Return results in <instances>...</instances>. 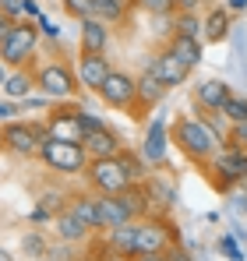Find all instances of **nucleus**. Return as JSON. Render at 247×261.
Returning a JSON list of instances; mask_svg holds the SVG:
<instances>
[{
  "mask_svg": "<svg viewBox=\"0 0 247 261\" xmlns=\"http://www.w3.org/2000/svg\"><path fill=\"white\" fill-rule=\"evenodd\" d=\"M169 141L177 145V152L198 166H205L208 159L215 155V148L223 145V134L208 124L205 117H194V113H180L173 124H169Z\"/></svg>",
  "mask_w": 247,
  "mask_h": 261,
  "instance_id": "nucleus-1",
  "label": "nucleus"
},
{
  "mask_svg": "<svg viewBox=\"0 0 247 261\" xmlns=\"http://www.w3.org/2000/svg\"><path fill=\"white\" fill-rule=\"evenodd\" d=\"M205 173L212 180V187L223 191V194L233 191V187H240L247 180V148H237V145L223 141L215 148V155L205 163Z\"/></svg>",
  "mask_w": 247,
  "mask_h": 261,
  "instance_id": "nucleus-2",
  "label": "nucleus"
},
{
  "mask_svg": "<svg viewBox=\"0 0 247 261\" xmlns=\"http://www.w3.org/2000/svg\"><path fill=\"white\" fill-rule=\"evenodd\" d=\"M32 74H36V88L53 102H75L82 95V82L75 74V64H67V60H50V64L36 67Z\"/></svg>",
  "mask_w": 247,
  "mask_h": 261,
  "instance_id": "nucleus-3",
  "label": "nucleus"
},
{
  "mask_svg": "<svg viewBox=\"0 0 247 261\" xmlns=\"http://www.w3.org/2000/svg\"><path fill=\"white\" fill-rule=\"evenodd\" d=\"M39 163L57 176H85L88 170V152L82 141H60V138H46L39 148Z\"/></svg>",
  "mask_w": 247,
  "mask_h": 261,
  "instance_id": "nucleus-4",
  "label": "nucleus"
},
{
  "mask_svg": "<svg viewBox=\"0 0 247 261\" xmlns=\"http://www.w3.org/2000/svg\"><path fill=\"white\" fill-rule=\"evenodd\" d=\"M39 39H42V32H39V25H36L32 18L14 21L11 32H7V39L0 43V64H7L11 71L29 67L32 57H36V49H39Z\"/></svg>",
  "mask_w": 247,
  "mask_h": 261,
  "instance_id": "nucleus-5",
  "label": "nucleus"
},
{
  "mask_svg": "<svg viewBox=\"0 0 247 261\" xmlns=\"http://www.w3.org/2000/svg\"><path fill=\"white\" fill-rule=\"evenodd\" d=\"M180 244V229L169 216H145L138 219V233H134V254H166Z\"/></svg>",
  "mask_w": 247,
  "mask_h": 261,
  "instance_id": "nucleus-6",
  "label": "nucleus"
},
{
  "mask_svg": "<svg viewBox=\"0 0 247 261\" xmlns=\"http://www.w3.org/2000/svg\"><path fill=\"white\" fill-rule=\"evenodd\" d=\"M50 138L46 130V120H7L4 124V152L18 155V159H39V148L42 141Z\"/></svg>",
  "mask_w": 247,
  "mask_h": 261,
  "instance_id": "nucleus-7",
  "label": "nucleus"
},
{
  "mask_svg": "<svg viewBox=\"0 0 247 261\" xmlns=\"http://www.w3.org/2000/svg\"><path fill=\"white\" fill-rule=\"evenodd\" d=\"M85 184L95 191V194H124L127 187H134V180L127 173L120 155H110V159H88V170H85Z\"/></svg>",
  "mask_w": 247,
  "mask_h": 261,
  "instance_id": "nucleus-8",
  "label": "nucleus"
},
{
  "mask_svg": "<svg viewBox=\"0 0 247 261\" xmlns=\"http://www.w3.org/2000/svg\"><path fill=\"white\" fill-rule=\"evenodd\" d=\"M169 120H166L163 113H152L149 117V124H145V138H141V155H145V163L152 166V170H163L166 166V155H169Z\"/></svg>",
  "mask_w": 247,
  "mask_h": 261,
  "instance_id": "nucleus-9",
  "label": "nucleus"
},
{
  "mask_svg": "<svg viewBox=\"0 0 247 261\" xmlns=\"http://www.w3.org/2000/svg\"><path fill=\"white\" fill-rule=\"evenodd\" d=\"M95 95L103 99V106H110V110H117V113H131L134 95H138V78L127 74V71H120V67H113L110 78L103 82V88H99Z\"/></svg>",
  "mask_w": 247,
  "mask_h": 261,
  "instance_id": "nucleus-10",
  "label": "nucleus"
},
{
  "mask_svg": "<svg viewBox=\"0 0 247 261\" xmlns=\"http://www.w3.org/2000/svg\"><path fill=\"white\" fill-rule=\"evenodd\" d=\"M46 130H50V138H60V141H85V127L78 124V106L57 102L46 117Z\"/></svg>",
  "mask_w": 247,
  "mask_h": 261,
  "instance_id": "nucleus-11",
  "label": "nucleus"
},
{
  "mask_svg": "<svg viewBox=\"0 0 247 261\" xmlns=\"http://www.w3.org/2000/svg\"><path fill=\"white\" fill-rule=\"evenodd\" d=\"M166 95H169V88L152 74V71H145V74H138V95H134V106H131V117L134 120H145V113H152L159 102H163Z\"/></svg>",
  "mask_w": 247,
  "mask_h": 261,
  "instance_id": "nucleus-12",
  "label": "nucleus"
},
{
  "mask_svg": "<svg viewBox=\"0 0 247 261\" xmlns=\"http://www.w3.org/2000/svg\"><path fill=\"white\" fill-rule=\"evenodd\" d=\"M95 208H99V233L124 226V222H138L134 208L127 205L124 194H95Z\"/></svg>",
  "mask_w": 247,
  "mask_h": 261,
  "instance_id": "nucleus-13",
  "label": "nucleus"
},
{
  "mask_svg": "<svg viewBox=\"0 0 247 261\" xmlns=\"http://www.w3.org/2000/svg\"><path fill=\"white\" fill-rule=\"evenodd\" d=\"M110 71H113V67H110L106 53H82L78 64H75V74H78L82 88H88V92H99L103 82L110 78Z\"/></svg>",
  "mask_w": 247,
  "mask_h": 261,
  "instance_id": "nucleus-14",
  "label": "nucleus"
},
{
  "mask_svg": "<svg viewBox=\"0 0 247 261\" xmlns=\"http://www.w3.org/2000/svg\"><path fill=\"white\" fill-rule=\"evenodd\" d=\"M145 71H152V74H156L166 88L187 85V78H191V71H187V67H184V64H180V60H177L166 46L156 53V57H152V60H149V67H145Z\"/></svg>",
  "mask_w": 247,
  "mask_h": 261,
  "instance_id": "nucleus-15",
  "label": "nucleus"
},
{
  "mask_svg": "<svg viewBox=\"0 0 247 261\" xmlns=\"http://www.w3.org/2000/svg\"><path fill=\"white\" fill-rule=\"evenodd\" d=\"M82 145H85V152H88V159H110V155H120L124 152V138L113 127H106V124L99 130H88Z\"/></svg>",
  "mask_w": 247,
  "mask_h": 261,
  "instance_id": "nucleus-16",
  "label": "nucleus"
},
{
  "mask_svg": "<svg viewBox=\"0 0 247 261\" xmlns=\"http://www.w3.org/2000/svg\"><path fill=\"white\" fill-rule=\"evenodd\" d=\"M230 95H233V88H230V82H223V78H205V82L194 85V102L205 113H223V106H226Z\"/></svg>",
  "mask_w": 247,
  "mask_h": 261,
  "instance_id": "nucleus-17",
  "label": "nucleus"
},
{
  "mask_svg": "<svg viewBox=\"0 0 247 261\" xmlns=\"http://www.w3.org/2000/svg\"><path fill=\"white\" fill-rule=\"evenodd\" d=\"M166 49H169L187 71L202 67V60H205V39H198V36H169V39H166Z\"/></svg>",
  "mask_w": 247,
  "mask_h": 261,
  "instance_id": "nucleus-18",
  "label": "nucleus"
},
{
  "mask_svg": "<svg viewBox=\"0 0 247 261\" xmlns=\"http://www.w3.org/2000/svg\"><path fill=\"white\" fill-rule=\"evenodd\" d=\"M53 233L60 237V244H85V240H92V237H95V229H92V226H85L71 208H64V212H57V216H53Z\"/></svg>",
  "mask_w": 247,
  "mask_h": 261,
  "instance_id": "nucleus-19",
  "label": "nucleus"
},
{
  "mask_svg": "<svg viewBox=\"0 0 247 261\" xmlns=\"http://www.w3.org/2000/svg\"><path fill=\"white\" fill-rule=\"evenodd\" d=\"M233 32V14L219 4V7H208L205 18H202V39L205 43H226Z\"/></svg>",
  "mask_w": 247,
  "mask_h": 261,
  "instance_id": "nucleus-20",
  "label": "nucleus"
},
{
  "mask_svg": "<svg viewBox=\"0 0 247 261\" xmlns=\"http://www.w3.org/2000/svg\"><path fill=\"white\" fill-rule=\"evenodd\" d=\"M134 233H138V222H124L113 229H103V244L110 254H120V258H134Z\"/></svg>",
  "mask_w": 247,
  "mask_h": 261,
  "instance_id": "nucleus-21",
  "label": "nucleus"
},
{
  "mask_svg": "<svg viewBox=\"0 0 247 261\" xmlns=\"http://www.w3.org/2000/svg\"><path fill=\"white\" fill-rule=\"evenodd\" d=\"M78 43H82V53H106L110 46V25L99 21V18H88V21H78Z\"/></svg>",
  "mask_w": 247,
  "mask_h": 261,
  "instance_id": "nucleus-22",
  "label": "nucleus"
},
{
  "mask_svg": "<svg viewBox=\"0 0 247 261\" xmlns=\"http://www.w3.org/2000/svg\"><path fill=\"white\" fill-rule=\"evenodd\" d=\"M134 0H92V18L106 21V25H127Z\"/></svg>",
  "mask_w": 247,
  "mask_h": 261,
  "instance_id": "nucleus-23",
  "label": "nucleus"
},
{
  "mask_svg": "<svg viewBox=\"0 0 247 261\" xmlns=\"http://www.w3.org/2000/svg\"><path fill=\"white\" fill-rule=\"evenodd\" d=\"M67 208H71L75 216L82 219L85 226H92V229L99 233V208H95V191H78V194H71Z\"/></svg>",
  "mask_w": 247,
  "mask_h": 261,
  "instance_id": "nucleus-24",
  "label": "nucleus"
},
{
  "mask_svg": "<svg viewBox=\"0 0 247 261\" xmlns=\"http://www.w3.org/2000/svg\"><path fill=\"white\" fill-rule=\"evenodd\" d=\"M32 88H36V74H32L29 67H18V71L7 74V82H4V95L14 99V102H21L25 95H32Z\"/></svg>",
  "mask_w": 247,
  "mask_h": 261,
  "instance_id": "nucleus-25",
  "label": "nucleus"
},
{
  "mask_svg": "<svg viewBox=\"0 0 247 261\" xmlns=\"http://www.w3.org/2000/svg\"><path fill=\"white\" fill-rule=\"evenodd\" d=\"M169 29H173V36H198L202 39V18H198V11H173L169 14Z\"/></svg>",
  "mask_w": 247,
  "mask_h": 261,
  "instance_id": "nucleus-26",
  "label": "nucleus"
},
{
  "mask_svg": "<svg viewBox=\"0 0 247 261\" xmlns=\"http://www.w3.org/2000/svg\"><path fill=\"white\" fill-rule=\"evenodd\" d=\"M21 254H29L32 261H36V258H46V254H50V240L42 237L39 229H29V233L21 237Z\"/></svg>",
  "mask_w": 247,
  "mask_h": 261,
  "instance_id": "nucleus-27",
  "label": "nucleus"
},
{
  "mask_svg": "<svg viewBox=\"0 0 247 261\" xmlns=\"http://www.w3.org/2000/svg\"><path fill=\"white\" fill-rule=\"evenodd\" d=\"M67 201H71V191H64V187H50V191H42V198H39V205L46 212H53V216L64 212Z\"/></svg>",
  "mask_w": 247,
  "mask_h": 261,
  "instance_id": "nucleus-28",
  "label": "nucleus"
},
{
  "mask_svg": "<svg viewBox=\"0 0 247 261\" xmlns=\"http://www.w3.org/2000/svg\"><path fill=\"white\" fill-rule=\"evenodd\" d=\"M230 46L237 49V64H240L244 82H247V25H233V32H230Z\"/></svg>",
  "mask_w": 247,
  "mask_h": 261,
  "instance_id": "nucleus-29",
  "label": "nucleus"
},
{
  "mask_svg": "<svg viewBox=\"0 0 247 261\" xmlns=\"http://www.w3.org/2000/svg\"><path fill=\"white\" fill-rule=\"evenodd\" d=\"M223 117H226L230 124H244L247 120V95H237V92H233V95L226 99V106H223Z\"/></svg>",
  "mask_w": 247,
  "mask_h": 261,
  "instance_id": "nucleus-30",
  "label": "nucleus"
},
{
  "mask_svg": "<svg viewBox=\"0 0 247 261\" xmlns=\"http://www.w3.org/2000/svg\"><path fill=\"white\" fill-rule=\"evenodd\" d=\"M219 254L230 261H244V251H240V237L237 233H223L219 237Z\"/></svg>",
  "mask_w": 247,
  "mask_h": 261,
  "instance_id": "nucleus-31",
  "label": "nucleus"
},
{
  "mask_svg": "<svg viewBox=\"0 0 247 261\" xmlns=\"http://www.w3.org/2000/svg\"><path fill=\"white\" fill-rule=\"evenodd\" d=\"M134 7L138 11H145V14H152V18H166V14H173L177 7H173V0H134Z\"/></svg>",
  "mask_w": 247,
  "mask_h": 261,
  "instance_id": "nucleus-32",
  "label": "nucleus"
},
{
  "mask_svg": "<svg viewBox=\"0 0 247 261\" xmlns=\"http://www.w3.org/2000/svg\"><path fill=\"white\" fill-rule=\"evenodd\" d=\"M64 14L75 18V21H88L92 18V0H60Z\"/></svg>",
  "mask_w": 247,
  "mask_h": 261,
  "instance_id": "nucleus-33",
  "label": "nucleus"
},
{
  "mask_svg": "<svg viewBox=\"0 0 247 261\" xmlns=\"http://www.w3.org/2000/svg\"><path fill=\"white\" fill-rule=\"evenodd\" d=\"M50 102H53V99H46L42 92H32V95H25L18 106H21V110H50Z\"/></svg>",
  "mask_w": 247,
  "mask_h": 261,
  "instance_id": "nucleus-34",
  "label": "nucleus"
},
{
  "mask_svg": "<svg viewBox=\"0 0 247 261\" xmlns=\"http://www.w3.org/2000/svg\"><path fill=\"white\" fill-rule=\"evenodd\" d=\"M226 141H230V145H237V148H247V120H244V124H230Z\"/></svg>",
  "mask_w": 247,
  "mask_h": 261,
  "instance_id": "nucleus-35",
  "label": "nucleus"
},
{
  "mask_svg": "<svg viewBox=\"0 0 247 261\" xmlns=\"http://www.w3.org/2000/svg\"><path fill=\"white\" fill-rule=\"evenodd\" d=\"M0 14L11 18V21H21L25 11H21V0H0Z\"/></svg>",
  "mask_w": 247,
  "mask_h": 261,
  "instance_id": "nucleus-36",
  "label": "nucleus"
},
{
  "mask_svg": "<svg viewBox=\"0 0 247 261\" xmlns=\"http://www.w3.org/2000/svg\"><path fill=\"white\" fill-rule=\"evenodd\" d=\"M78 124L85 127V134H88V130H99V127H103V120H99L95 113H88V110H82V106H78Z\"/></svg>",
  "mask_w": 247,
  "mask_h": 261,
  "instance_id": "nucleus-37",
  "label": "nucleus"
},
{
  "mask_svg": "<svg viewBox=\"0 0 247 261\" xmlns=\"http://www.w3.org/2000/svg\"><path fill=\"white\" fill-rule=\"evenodd\" d=\"M14 113H21V106L14 99H0V120L7 124V120H14Z\"/></svg>",
  "mask_w": 247,
  "mask_h": 261,
  "instance_id": "nucleus-38",
  "label": "nucleus"
},
{
  "mask_svg": "<svg viewBox=\"0 0 247 261\" xmlns=\"http://www.w3.org/2000/svg\"><path fill=\"white\" fill-rule=\"evenodd\" d=\"M36 25H39V32L46 36V39H60V29H57V25H53L46 14H42V18H36Z\"/></svg>",
  "mask_w": 247,
  "mask_h": 261,
  "instance_id": "nucleus-39",
  "label": "nucleus"
},
{
  "mask_svg": "<svg viewBox=\"0 0 247 261\" xmlns=\"http://www.w3.org/2000/svg\"><path fill=\"white\" fill-rule=\"evenodd\" d=\"M205 4H212V0H173L177 11H198V7H205Z\"/></svg>",
  "mask_w": 247,
  "mask_h": 261,
  "instance_id": "nucleus-40",
  "label": "nucleus"
},
{
  "mask_svg": "<svg viewBox=\"0 0 247 261\" xmlns=\"http://www.w3.org/2000/svg\"><path fill=\"white\" fill-rule=\"evenodd\" d=\"M29 222H53V212H46L42 205H36V208L29 212Z\"/></svg>",
  "mask_w": 247,
  "mask_h": 261,
  "instance_id": "nucleus-41",
  "label": "nucleus"
},
{
  "mask_svg": "<svg viewBox=\"0 0 247 261\" xmlns=\"http://www.w3.org/2000/svg\"><path fill=\"white\" fill-rule=\"evenodd\" d=\"M21 11H25V18H32V21L42 18V11H39V4H36V0H21Z\"/></svg>",
  "mask_w": 247,
  "mask_h": 261,
  "instance_id": "nucleus-42",
  "label": "nucleus"
},
{
  "mask_svg": "<svg viewBox=\"0 0 247 261\" xmlns=\"http://www.w3.org/2000/svg\"><path fill=\"white\" fill-rule=\"evenodd\" d=\"M166 258H169V261H194L191 254H187V251H184V247H180V244H177L173 251H166Z\"/></svg>",
  "mask_w": 247,
  "mask_h": 261,
  "instance_id": "nucleus-43",
  "label": "nucleus"
},
{
  "mask_svg": "<svg viewBox=\"0 0 247 261\" xmlns=\"http://www.w3.org/2000/svg\"><path fill=\"white\" fill-rule=\"evenodd\" d=\"M223 7H226L230 14H240V11H247V0H226Z\"/></svg>",
  "mask_w": 247,
  "mask_h": 261,
  "instance_id": "nucleus-44",
  "label": "nucleus"
},
{
  "mask_svg": "<svg viewBox=\"0 0 247 261\" xmlns=\"http://www.w3.org/2000/svg\"><path fill=\"white\" fill-rule=\"evenodd\" d=\"M11 25H14V21H11V18H4V14H0V43H4V39H7V32H11Z\"/></svg>",
  "mask_w": 247,
  "mask_h": 261,
  "instance_id": "nucleus-45",
  "label": "nucleus"
},
{
  "mask_svg": "<svg viewBox=\"0 0 247 261\" xmlns=\"http://www.w3.org/2000/svg\"><path fill=\"white\" fill-rule=\"evenodd\" d=\"M131 261H169L166 254H134Z\"/></svg>",
  "mask_w": 247,
  "mask_h": 261,
  "instance_id": "nucleus-46",
  "label": "nucleus"
},
{
  "mask_svg": "<svg viewBox=\"0 0 247 261\" xmlns=\"http://www.w3.org/2000/svg\"><path fill=\"white\" fill-rule=\"evenodd\" d=\"M7 74H11V67H7V64H0V85L7 82Z\"/></svg>",
  "mask_w": 247,
  "mask_h": 261,
  "instance_id": "nucleus-47",
  "label": "nucleus"
},
{
  "mask_svg": "<svg viewBox=\"0 0 247 261\" xmlns=\"http://www.w3.org/2000/svg\"><path fill=\"white\" fill-rule=\"evenodd\" d=\"M99 261H131V258H120V254H106V258H99Z\"/></svg>",
  "mask_w": 247,
  "mask_h": 261,
  "instance_id": "nucleus-48",
  "label": "nucleus"
},
{
  "mask_svg": "<svg viewBox=\"0 0 247 261\" xmlns=\"http://www.w3.org/2000/svg\"><path fill=\"white\" fill-rule=\"evenodd\" d=\"M0 261H14V254H11V251H4V247H0Z\"/></svg>",
  "mask_w": 247,
  "mask_h": 261,
  "instance_id": "nucleus-49",
  "label": "nucleus"
},
{
  "mask_svg": "<svg viewBox=\"0 0 247 261\" xmlns=\"http://www.w3.org/2000/svg\"><path fill=\"white\" fill-rule=\"evenodd\" d=\"M0 148H4V127H0Z\"/></svg>",
  "mask_w": 247,
  "mask_h": 261,
  "instance_id": "nucleus-50",
  "label": "nucleus"
},
{
  "mask_svg": "<svg viewBox=\"0 0 247 261\" xmlns=\"http://www.w3.org/2000/svg\"><path fill=\"white\" fill-rule=\"evenodd\" d=\"M36 261H53V258H36Z\"/></svg>",
  "mask_w": 247,
  "mask_h": 261,
  "instance_id": "nucleus-51",
  "label": "nucleus"
},
{
  "mask_svg": "<svg viewBox=\"0 0 247 261\" xmlns=\"http://www.w3.org/2000/svg\"><path fill=\"white\" fill-rule=\"evenodd\" d=\"M244 184H247V180H244Z\"/></svg>",
  "mask_w": 247,
  "mask_h": 261,
  "instance_id": "nucleus-52",
  "label": "nucleus"
}]
</instances>
